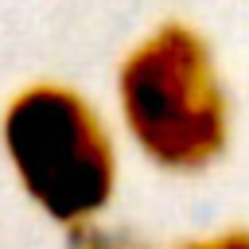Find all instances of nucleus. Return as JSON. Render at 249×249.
Returning <instances> with one entry per match:
<instances>
[{
  "mask_svg": "<svg viewBox=\"0 0 249 249\" xmlns=\"http://www.w3.org/2000/svg\"><path fill=\"white\" fill-rule=\"evenodd\" d=\"M117 97L132 144L156 167L187 175L222 156L230 109L210 51L191 27L167 23L148 35L124 58Z\"/></svg>",
  "mask_w": 249,
  "mask_h": 249,
  "instance_id": "nucleus-1",
  "label": "nucleus"
},
{
  "mask_svg": "<svg viewBox=\"0 0 249 249\" xmlns=\"http://www.w3.org/2000/svg\"><path fill=\"white\" fill-rule=\"evenodd\" d=\"M23 195L62 230L97 222L117 195V148L93 105L66 86H27L0 121Z\"/></svg>",
  "mask_w": 249,
  "mask_h": 249,
  "instance_id": "nucleus-2",
  "label": "nucleus"
},
{
  "mask_svg": "<svg viewBox=\"0 0 249 249\" xmlns=\"http://www.w3.org/2000/svg\"><path fill=\"white\" fill-rule=\"evenodd\" d=\"M66 249H152L148 241H140L136 233L109 226V222H82L66 230Z\"/></svg>",
  "mask_w": 249,
  "mask_h": 249,
  "instance_id": "nucleus-3",
  "label": "nucleus"
},
{
  "mask_svg": "<svg viewBox=\"0 0 249 249\" xmlns=\"http://www.w3.org/2000/svg\"><path fill=\"white\" fill-rule=\"evenodd\" d=\"M175 249H249V230H222V233H206V237H191Z\"/></svg>",
  "mask_w": 249,
  "mask_h": 249,
  "instance_id": "nucleus-4",
  "label": "nucleus"
}]
</instances>
